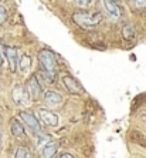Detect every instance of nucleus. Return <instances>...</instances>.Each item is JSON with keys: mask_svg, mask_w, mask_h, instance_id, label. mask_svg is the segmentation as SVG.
I'll use <instances>...</instances> for the list:
<instances>
[{"mask_svg": "<svg viewBox=\"0 0 146 158\" xmlns=\"http://www.w3.org/2000/svg\"><path fill=\"white\" fill-rule=\"evenodd\" d=\"M73 20L82 29H92L101 23L102 15L99 11H78L73 16Z\"/></svg>", "mask_w": 146, "mask_h": 158, "instance_id": "nucleus-1", "label": "nucleus"}, {"mask_svg": "<svg viewBox=\"0 0 146 158\" xmlns=\"http://www.w3.org/2000/svg\"><path fill=\"white\" fill-rule=\"evenodd\" d=\"M38 60L44 70L51 71V73L55 71V57L50 50H41L38 53Z\"/></svg>", "mask_w": 146, "mask_h": 158, "instance_id": "nucleus-2", "label": "nucleus"}, {"mask_svg": "<svg viewBox=\"0 0 146 158\" xmlns=\"http://www.w3.org/2000/svg\"><path fill=\"white\" fill-rule=\"evenodd\" d=\"M13 100L17 106H27L29 103V93L23 85L17 84L13 88Z\"/></svg>", "mask_w": 146, "mask_h": 158, "instance_id": "nucleus-3", "label": "nucleus"}, {"mask_svg": "<svg viewBox=\"0 0 146 158\" xmlns=\"http://www.w3.org/2000/svg\"><path fill=\"white\" fill-rule=\"evenodd\" d=\"M20 118H22L24 124L29 127L33 132H40V124H38V120L34 117L31 113H27V111H22L20 113Z\"/></svg>", "mask_w": 146, "mask_h": 158, "instance_id": "nucleus-4", "label": "nucleus"}, {"mask_svg": "<svg viewBox=\"0 0 146 158\" xmlns=\"http://www.w3.org/2000/svg\"><path fill=\"white\" fill-rule=\"evenodd\" d=\"M102 3H104V7H105V11L111 17H113V19L120 17L122 10H120L119 4H118L115 0H102Z\"/></svg>", "mask_w": 146, "mask_h": 158, "instance_id": "nucleus-5", "label": "nucleus"}, {"mask_svg": "<svg viewBox=\"0 0 146 158\" xmlns=\"http://www.w3.org/2000/svg\"><path fill=\"white\" fill-rule=\"evenodd\" d=\"M62 81H64V84H65L67 90H68L69 93H73V94H81V93H84V88H82V85H81L74 77L65 76V77L62 78Z\"/></svg>", "mask_w": 146, "mask_h": 158, "instance_id": "nucleus-6", "label": "nucleus"}, {"mask_svg": "<svg viewBox=\"0 0 146 158\" xmlns=\"http://www.w3.org/2000/svg\"><path fill=\"white\" fill-rule=\"evenodd\" d=\"M43 100H44V103H45L47 107L55 108V107L61 103V96L55 91H45L43 96Z\"/></svg>", "mask_w": 146, "mask_h": 158, "instance_id": "nucleus-7", "label": "nucleus"}, {"mask_svg": "<svg viewBox=\"0 0 146 158\" xmlns=\"http://www.w3.org/2000/svg\"><path fill=\"white\" fill-rule=\"evenodd\" d=\"M38 114H40V118L43 120L44 123L47 125H50V127H55V125H58V115H55L54 113H51V111L48 110H40L38 111Z\"/></svg>", "mask_w": 146, "mask_h": 158, "instance_id": "nucleus-8", "label": "nucleus"}, {"mask_svg": "<svg viewBox=\"0 0 146 158\" xmlns=\"http://www.w3.org/2000/svg\"><path fill=\"white\" fill-rule=\"evenodd\" d=\"M4 56H6V59L9 61V66H10V70L14 71L16 67H17V53H16L14 48H10V47H6L4 48Z\"/></svg>", "mask_w": 146, "mask_h": 158, "instance_id": "nucleus-9", "label": "nucleus"}, {"mask_svg": "<svg viewBox=\"0 0 146 158\" xmlns=\"http://www.w3.org/2000/svg\"><path fill=\"white\" fill-rule=\"evenodd\" d=\"M27 87H29V90H30V96L31 97H34V98H38V97H40L41 87H40L38 81H37V78L34 77V76L33 77H30L29 83H27Z\"/></svg>", "mask_w": 146, "mask_h": 158, "instance_id": "nucleus-10", "label": "nucleus"}, {"mask_svg": "<svg viewBox=\"0 0 146 158\" xmlns=\"http://www.w3.org/2000/svg\"><path fill=\"white\" fill-rule=\"evenodd\" d=\"M18 69H20V71H22L23 74H27L30 71V69H31V59H30L27 54L22 56L20 57V60H18Z\"/></svg>", "mask_w": 146, "mask_h": 158, "instance_id": "nucleus-11", "label": "nucleus"}, {"mask_svg": "<svg viewBox=\"0 0 146 158\" xmlns=\"http://www.w3.org/2000/svg\"><path fill=\"white\" fill-rule=\"evenodd\" d=\"M10 131L11 134L14 137H18V138H22V137H26V132H24V128H23V125L17 121V120H13L10 123Z\"/></svg>", "mask_w": 146, "mask_h": 158, "instance_id": "nucleus-12", "label": "nucleus"}, {"mask_svg": "<svg viewBox=\"0 0 146 158\" xmlns=\"http://www.w3.org/2000/svg\"><path fill=\"white\" fill-rule=\"evenodd\" d=\"M55 152H57V145H55V144H48V145H45V147L43 148L41 155H43L44 158H48V157H53Z\"/></svg>", "mask_w": 146, "mask_h": 158, "instance_id": "nucleus-13", "label": "nucleus"}, {"mask_svg": "<svg viewBox=\"0 0 146 158\" xmlns=\"http://www.w3.org/2000/svg\"><path fill=\"white\" fill-rule=\"evenodd\" d=\"M122 34H124V39H126V40H132L133 37H135V30H133V27L132 26H125L124 30H122Z\"/></svg>", "mask_w": 146, "mask_h": 158, "instance_id": "nucleus-14", "label": "nucleus"}, {"mask_svg": "<svg viewBox=\"0 0 146 158\" xmlns=\"http://www.w3.org/2000/svg\"><path fill=\"white\" fill-rule=\"evenodd\" d=\"M16 158H29L30 157V152L27 148L24 147H18L17 150H16V154H14Z\"/></svg>", "mask_w": 146, "mask_h": 158, "instance_id": "nucleus-15", "label": "nucleus"}, {"mask_svg": "<svg viewBox=\"0 0 146 158\" xmlns=\"http://www.w3.org/2000/svg\"><path fill=\"white\" fill-rule=\"evenodd\" d=\"M78 7H87L88 4L91 3V0H74Z\"/></svg>", "mask_w": 146, "mask_h": 158, "instance_id": "nucleus-16", "label": "nucleus"}, {"mask_svg": "<svg viewBox=\"0 0 146 158\" xmlns=\"http://www.w3.org/2000/svg\"><path fill=\"white\" fill-rule=\"evenodd\" d=\"M131 3L136 7H145L146 6V0H131Z\"/></svg>", "mask_w": 146, "mask_h": 158, "instance_id": "nucleus-17", "label": "nucleus"}, {"mask_svg": "<svg viewBox=\"0 0 146 158\" xmlns=\"http://www.w3.org/2000/svg\"><path fill=\"white\" fill-rule=\"evenodd\" d=\"M6 20V10L3 7H0V24Z\"/></svg>", "mask_w": 146, "mask_h": 158, "instance_id": "nucleus-18", "label": "nucleus"}, {"mask_svg": "<svg viewBox=\"0 0 146 158\" xmlns=\"http://www.w3.org/2000/svg\"><path fill=\"white\" fill-rule=\"evenodd\" d=\"M43 143H47V137L44 135H40L38 138H37V145H41Z\"/></svg>", "mask_w": 146, "mask_h": 158, "instance_id": "nucleus-19", "label": "nucleus"}, {"mask_svg": "<svg viewBox=\"0 0 146 158\" xmlns=\"http://www.w3.org/2000/svg\"><path fill=\"white\" fill-rule=\"evenodd\" d=\"M61 158H73V154H61Z\"/></svg>", "mask_w": 146, "mask_h": 158, "instance_id": "nucleus-20", "label": "nucleus"}, {"mask_svg": "<svg viewBox=\"0 0 146 158\" xmlns=\"http://www.w3.org/2000/svg\"><path fill=\"white\" fill-rule=\"evenodd\" d=\"M3 64V54H2V47H0V66Z\"/></svg>", "mask_w": 146, "mask_h": 158, "instance_id": "nucleus-21", "label": "nucleus"}]
</instances>
